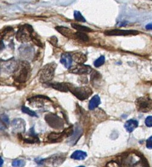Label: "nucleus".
<instances>
[{
    "label": "nucleus",
    "instance_id": "nucleus-1",
    "mask_svg": "<svg viewBox=\"0 0 152 167\" xmlns=\"http://www.w3.org/2000/svg\"><path fill=\"white\" fill-rule=\"evenodd\" d=\"M31 72L30 64L27 61H22L18 63V67L13 74V78L15 82L24 83L30 78Z\"/></svg>",
    "mask_w": 152,
    "mask_h": 167
},
{
    "label": "nucleus",
    "instance_id": "nucleus-2",
    "mask_svg": "<svg viewBox=\"0 0 152 167\" xmlns=\"http://www.w3.org/2000/svg\"><path fill=\"white\" fill-rule=\"evenodd\" d=\"M69 91L78 100L83 101L88 99L93 93L92 89L88 86L76 87L75 86L69 83Z\"/></svg>",
    "mask_w": 152,
    "mask_h": 167
},
{
    "label": "nucleus",
    "instance_id": "nucleus-3",
    "mask_svg": "<svg viewBox=\"0 0 152 167\" xmlns=\"http://www.w3.org/2000/svg\"><path fill=\"white\" fill-rule=\"evenodd\" d=\"M32 26L29 24L22 25L16 33V39L21 43H27L32 41V37L34 33Z\"/></svg>",
    "mask_w": 152,
    "mask_h": 167
},
{
    "label": "nucleus",
    "instance_id": "nucleus-4",
    "mask_svg": "<svg viewBox=\"0 0 152 167\" xmlns=\"http://www.w3.org/2000/svg\"><path fill=\"white\" fill-rule=\"evenodd\" d=\"M56 67L57 64L54 62L45 65L39 72L40 82L47 83L51 81L54 78Z\"/></svg>",
    "mask_w": 152,
    "mask_h": 167
},
{
    "label": "nucleus",
    "instance_id": "nucleus-5",
    "mask_svg": "<svg viewBox=\"0 0 152 167\" xmlns=\"http://www.w3.org/2000/svg\"><path fill=\"white\" fill-rule=\"evenodd\" d=\"M45 121L50 127L56 130H61L64 127V121L57 114L50 113L45 116Z\"/></svg>",
    "mask_w": 152,
    "mask_h": 167
},
{
    "label": "nucleus",
    "instance_id": "nucleus-6",
    "mask_svg": "<svg viewBox=\"0 0 152 167\" xmlns=\"http://www.w3.org/2000/svg\"><path fill=\"white\" fill-rule=\"evenodd\" d=\"M135 105L138 111L147 113L152 110V100L149 96L140 97L135 101Z\"/></svg>",
    "mask_w": 152,
    "mask_h": 167
},
{
    "label": "nucleus",
    "instance_id": "nucleus-7",
    "mask_svg": "<svg viewBox=\"0 0 152 167\" xmlns=\"http://www.w3.org/2000/svg\"><path fill=\"white\" fill-rule=\"evenodd\" d=\"M18 65V63L16 62L14 58L6 61L1 59V71L7 74H13Z\"/></svg>",
    "mask_w": 152,
    "mask_h": 167
},
{
    "label": "nucleus",
    "instance_id": "nucleus-8",
    "mask_svg": "<svg viewBox=\"0 0 152 167\" xmlns=\"http://www.w3.org/2000/svg\"><path fill=\"white\" fill-rule=\"evenodd\" d=\"M19 53L20 55L22 58L25 59V61L27 60H32L35 54V50L30 45L28 44H22L20 47L19 49Z\"/></svg>",
    "mask_w": 152,
    "mask_h": 167
},
{
    "label": "nucleus",
    "instance_id": "nucleus-9",
    "mask_svg": "<svg viewBox=\"0 0 152 167\" xmlns=\"http://www.w3.org/2000/svg\"><path fill=\"white\" fill-rule=\"evenodd\" d=\"M27 100L32 107L37 108L43 107L45 102H52L48 97L44 95H36L29 98Z\"/></svg>",
    "mask_w": 152,
    "mask_h": 167
},
{
    "label": "nucleus",
    "instance_id": "nucleus-10",
    "mask_svg": "<svg viewBox=\"0 0 152 167\" xmlns=\"http://www.w3.org/2000/svg\"><path fill=\"white\" fill-rule=\"evenodd\" d=\"M68 72L77 75H87L93 72V70L89 66L85 64H77L68 69Z\"/></svg>",
    "mask_w": 152,
    "mask_h": 167
},
{
    "label": "nucleus",
    "instance_id": "nucleus-11",
    "mask_svg": "<svg viewBox=\"0 0 152 167\" xmlns=\"http://www.w3.org/2000/svg\"><path fill=\"white\" fill-rule=\"evenodd\" d=\"M66 159L65 154H59V155H55L53 156L50 157L48 159L41 160H40L39 164H42L43 163H47L49 164H51L54 167H58Z\"/></svg>",
    "mask_w": 152,
    "mask_h": 167
},
{
    "label": "nucleus",
    "instance_id": "nucleus-12",
    "mask_svg": "<svg viewBox=\"0 0 152 167\" xmlns=\"http://www.w3.org/2000/svg\"><path fill=\"white\" fill-rule=\"evenodd\" d=\"M106 36H128V35H136L140 34V32L135 30H121V29H113L106 30L104 32Z\"/></svg>",
    "mask_w": 152,
    "mask_h": 167
},
{
    "label": "nucleus",
    "instance_id": "nucleus-13",
    "mask_svg": "<svg viewBox=\"0 0 152 167\" xmlns=\"http://www.w3.org/2000/svg\"><path fill=\"white\" fill-rule=\"evenodd\" d=\"M11 127L13 132L15 133L21 134L24 133L25 131L26 123L21 118H16L12 121Z\"/></svg>",
    "mask_w": 152,
    "mask_h": 167
},
{
    "label": "nucleus",
    "instance_id": "nucleus-14",
    "mask_svg": "<svg viewBox=\"0 0 152 167\" xmlns=\"http://www.w3.org/2000/svg\"><path fill=\"white\" fill-rule=\"evenodd\" d=\"M83 134V129L78 124H76L74 127V132L73 134L70 137L68 142L70 145H76Z\"/></svg>",
    "mask_w": 152,
    "mask_h": 167
},
{
    "label": "nucleus",
    "instance_id": "nucleus-15",
    "mask_svg": "<svg viewBox=\"0 0 152 167\" xmlns=\"http://www.w3.org/2000/svg\"><path fill=\"white\" fill-rule=\"evenodd\" d=\"M55 29L67 38H75V34L71 29L64 26H57Z\"/></svg>",
    "mask_w": 152,
    "mask_h": 167
},
{
    "label": "nucleus",
    "instance_id": "nucleus-16",
    "mask_svg": "<svg viewBox=\"0 0 152 167\" xmlns=\"http://www.w3.org/2000/svg\"><path fill=\"white\" fill-rule=\"evenodd\" d=\"M65 134L64 132L61 133H56V132H52L51 133L49 134L47 139L49 142H53V143H57V142H61L64 138H65Z\"/></svg>",
    "mask_w": 152,
    "mask_h": 167
},
{
    "label": "nucleus",
    "instance_id": "nucleus-17",
    "mask_svg": "<svg viewBox=\"0 0 152 167\" xmlns=\"http://www.w3.org/2000/svg\"><path fill=\"white\" fill-rule=\"evenodd\" d=\"M73 60V57L71 55V54L68 53H63L60 57V61L65 68L69 69L71 67Z\"/></svg>",
    "mask_w": 152,
    "mask_h": 167
},
{
    "label": "nucleus",
    "instance_id": "nucleus-18",
    "mask_svg": "<svg viewBox=\"0 0 152 167\" xmlns=\"http://www.w3.org/2000/svg\"><path fill=\"white\" fill-rule=\"evenodd\" d=\"M69 83L66 82H53L48 84V85L51 87L53 89L57 90L62 92H68L69 91L68 89Z\"/></svg>",
    "mask_w": 152,
    "mask_h": 167
},
{
    "label": "nucleus",
    "instance_id": "nucleus-19",
    "mask_svg": "<svg viewBox=\"0 0 152 167\" xmlns=\"http://www.w3.org/2000/svg\"><path fill=\"white\" fill-rule=\"evenodd\" d=\"M73 59L78 64H83L87 59L85 54L82 52H76L72 56Z\"/></svg>",
    "mask_w": 152,
    "mask_h": 167
},
{
    "label": "nucleus",
    "instance_id": "nucleus-20",
    "mask_svg": "<svg viewBox=\"0 0 152 167\" xmlns=\"http://www.w3.org/2000/svg\"><path fill=\"white\" fill-rule=\"evenodd\" d=\"M138 126V122L135 119H130L126 121L124 124V128L129 133L132 132Z\"/></svg>",
    "mask_w": 152,
    "mask_h": 167
},
{
    "label": "nucleus",
    "instance_id": "nucleus-21",
    "mask_svg": "<svg viewBox=\"0 0 152 167\" xmlns=\"http://www.w3.org/2000/svg\"><path fill=\"white\" fill-rule=\"evenodd\" d=\"M100 103H101V100H100L99 96L97 95L94 96L89 101V109L90 110H94L95 109L98 107V106L100 104Z\"/></svg>",
    "mask_w": 152,
    "mask_h": 167
},
{
    "label": "nucleus",
    "instance_id": "nucleus-22",
    "mask_svg": "<svg viewBox=\"0 0 152 167\" xmlns=\"http://www.w3.org/2000/svg\"><path fill=\"white\" fill-rule=\"evenodd\" d=\"M14 34V30L11 27H4L1 32V38L2 39H7L10 36H11Z\"/></svg>",
    "mask_w": 152,
    "mask_h": 167
},
{
    "label": "nucleus",
    "instance_id": "nucleus-23",
    "mask_svg": "<svg viewBox=\"0 0 152 167\" xmlns=\"http://www.w3.org/2000/svg\"><path fill=\"white\" fill-rule=\"evenodd\" d=\"M87 157V154L86 152L81 151V150H76L71 156V158L74 160H82L85 159Z\"/></svg>",
    "mask_w": 152,
    "mask_h": 167
},
{
    "label": "nucleus",
    "instance_id": "nucleus-24",
    "mask_svg": "<svg viewBox=\"0 0 152 167\" xmlns=\"http://www.w3.org/2000/svg\"><path fill=\"white\" fill-rule=\"evenodd\" d=\"M71 26L73 28H74V29H76L80 32H83V33L84 32H91L93 31V30L89 27H87V26H84L82 25H80L78 24H76V23H71Z\"/></svg>",
    "mask_w": 152,
    "mask_h": 167
},
{
    "label": "nucleus",
    "instance_id": "nucleus-25",
    "mask_svg": "<svg viewBox=\"0 0 152 167\" xmlns=\"http://www.w3.org/2000/svg\"><path fill=\"white\" fill-rule=\"evenodd\" d=\"M9 125V119L7 114H1V130L7 127Z\"/></svg>",
    "mask_w": 152,
    "mask_h": 167
},
{
    "label": "nucleus",
    "instance_id": "nucleus-26",
    "mask_svg": "<svg viewBox=\"0 0 152 167\" xmlns=\"http://www.w3.org/2000/svg\"><path fill=\"white\" fill-rule=\"evenodd\" d=\"M32 41H33V43L34 44L36 45L37 46H38L39 47H43V44H42V43L40 38L38 36V35L36 32H34L33 34L32 37Z\"/></svg>",
    "mask_w": 152,
    "mask_h": 167
},
{
    "label": "nucleus",
    "instance_id": "nucleus-27",
    "mask_svg": "<svg viewBox=\"0 0 152 167\" xmlns=\"http://www.w3.org/2000/svg\"><path fill=\"white\" fill-rule=\"evenodd\" d=\"M75 38H77L78 39H80L82 41L84 42H87L89 39L88 35L83 32H77L75 34Z\"/></svg>",
    "mask_w": 152,
    "mask_h": 167
},
{
    "label": "nucleus",
    "instance_id": "nucleus-28",
    "mask_svg": "<svg viewBox=\"0 0 152 167\" xmlns=\"http://www.w3.org/2000/svg\"><path fill=\"white\" fill-rule=\"evenodd\" d=\"M21 110L24 113H25L27 114H28L30 116L32 117H38V115L36 114V113L35 111H33L32 110H30V109H29L28 107H25V106H22Z\"/></svg>",
    "mask_w": 152,
    "mask_h": 167
},
{
    "label": "nucleus",
    "instance_id": "nucleus-29",
    "mask_svg": "<svg viewBox=\"0 0 152 167\" xmlns=\"http://www.w3.org/2000/svg\"><path fill=\"white\" fill-rule=\"evenodd\" d=\"M74 17L76 21L78 22H86V20L85 17L82 15V13L79 11H75L74 12Z\"/></svg>",
    "mask_w": 152,
    "mask_h": 167
},
{
    "label": "nucleus",
    "instance_id": "nucleus-30",
    "mask_svg": "<svg viewBox=\"0 0 152 167\" xmlns=\"http://www.w3.org/2000/svg\"><path fill=\"white\" fill-rule=\"evenodd\" d=\"M105 58L104 56H100L97 59H96L94 63V65L96 67H99L101 66H103L105 64Z\"/></svg>",
    "mask_w": 152,
    "mask_h": 167
},
{
    "label": "nucleus",
    "instance_id": "nucleus-31",
    "mask_svg": "<svg viewBox=\"0 0 152 167\" xmlns=\"http://www.w3.org/2000/svg\"><path fill=\"white\" fill-rule=\"evenodd\" d=\"M25 162L24 160L16 159L12 162V166L13 167H24L25 165Z\"/></svg>",
    "mask_w": 152,
    "mask_h": 167
},
{
    "label": "nucleus",
    "instance_id": "nucleus-32",
    "mask_svg": "<svg viewBox=\"0 0 152 167\" xmlns=\"http://www.w3.org/2000/svg\"><path fill=\"white\" fill-rule=\"evenodd\" d=\"M48 41L50 42V44H51L53 46H56L57 44L58 40H57V38H56V36H55L50 37V38L48 39Z\"/></svg>",
    "mask_w": 152,
    "mask_h": 167
},
{
    "label": "nucleus",
    "instance_id": "nucleus-33",
    "mask_svg": "<svg viewBox=\"0 0 152 167\" xmlns=\"http://www.w3.org/2000/svg\"><path fill=\"white\" fill-rule=\"evenodd\" d=\"M145 123L146 126L149 127H152V116H148L145 120Z\"/></svg>",
    "mask_w": 152,
    "mask_h": 167
},
{
    "label": "nucleus",
    "instance_id": "nucleus-34",
    "mask_svg": "<svg viewBox=\"0 0 152 167\" xmlns=\"http://www.w3.org/2000/svg\"><path fill=\"white\" fill-rule=\"evenodd\" d=\"M146 147L148 149H152V136H150L146 141Z\"/></svg>",
    "mask_w": 152,
    "mask_h": 167
},
{
    "label": "nucleus",
    "instance_id": "nucleus-35",
    "mask_svg": "<svg viewBox=\"0 0 152 167\" xmlns=\"http://www.w3.org/2000/svg\"><path fill=\"white\" fill-rule=\"evenodd\" d=\"M146 29L147 30H152V23H149L145 26Z\"/></svg>",
    "mask_w": 152,
    "mask_h": 167
},
{
    "label": "nucleus",
    "instance_id": "nucleus-36",
    "mask_svg": "<svg viewBox=\"0 0 152 167\" xmlns=\"http://www.w3.org/2000/svg\"><path fill=\"white\" fill-rule=\"evenodd\" d=\"M4 43L2 42V41H1V50H3V49L4 48Z\"/></svg>",
    "mask_w": 152,
    "mask_h": 167
},
{
    "label": "nucleus",
    "instance_id": "nucleus-37",
    "mask_svg": "<svg viewBox=\"0 0 152 167\" xmlns=\"http://www.w3.org/2000/svg\"><path fill=\"white\" fill-rule=\"evenodd\" d=\"M0 167H2V165H3V163H4V161H3V159H2V158L1 157H0Z\"/></svg>",
    "mask_w": 152,
    "mask_h": 167
},
{
    "label": "nucleus",
    "instance_id": "nucleus-38",
    "mask_svg": "<svg viewBox=\"0 0 152 167\" xmlns=\"http://www.w3.org/2000/svg\"><path fill=\"white\" fill-rule=\"evenodd\" d=\"M84 167V166H79V167Z\"/></svg>",
    "mask_w": 152,
    "mask_h": 167
}]
</instances>
